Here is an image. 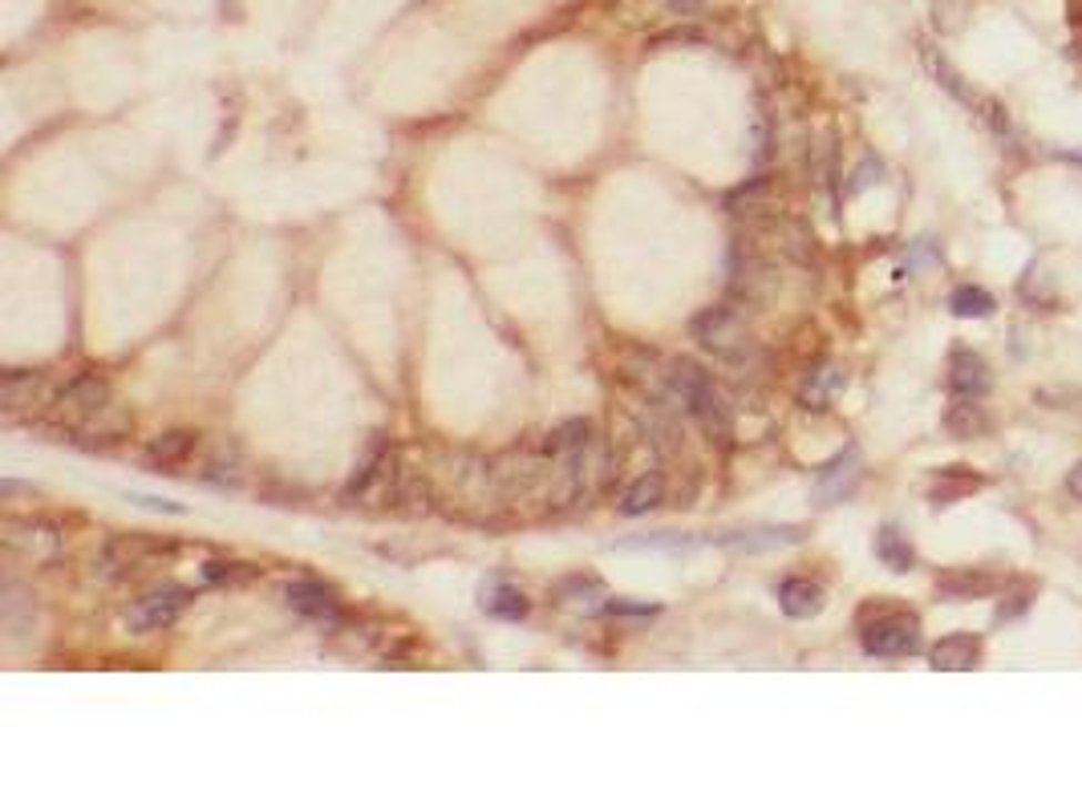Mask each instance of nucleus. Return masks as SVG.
Returning <instances> with one entry per match:
<instances>
[{
	"instance_id": "15",
	"label": "nucleus",
	"mask_w": 1082,
	"mask_h": 810,
	"mask_svg": "<svg viewBox=\"0 0 1082 810\" xmlns=\"http://www.w3.org/2000/svg\"><path fill=\"white\" fill-rule=\"evenodd\" d=\"M726 207L734 215H751V219L770 215V207H775V187H770V178H751V183H742L738 191H729Z\"/></svg>"
},
{
	"instance_id": "10",
	"label": "nucleus",
	"mask_w": 1082,
	"mask_h": 810,
	"mask_svg": "<svg viewBox=\"0 0 1082 810\" xmlns=\"http://www.w3.org/2000/svg\"><path fill=\"white\" fill-rule=\"evenodd\" d=\"M945 434L949 438H957V442H973V438H981V434H989V413H986V406L977 398H957V401H949V410H945Z\"/></svg>"
},
{
	"instance_id": "18",
	"label": "nucleus",
	"mask_w": 1082,
	"mask_h": 810,
	"mask_svg": "<svg viewBox=\"0 0 1082 810\" xmlns=\"http://www.w3.org/2000/svg\"><path fill=\"white\" fill-rule=\"evenodd\" d=\"M876 555H880V564L892 567V572H908V567L917 564L912 543H908L896 527H880V535H876Z\"/></svg>"
},
{
	"instance_id": "7",
	"label": "nucleus",
	"mask_w": 1082,
	"mask_h": 810,
	"mask_svg": "<svg viewBox=\"0 0 1082 810\" xmlns=\"http://www.w3.org/2000/svg\"><path fill=\"white\" fill-rule=\"evenodd\" d=\"M929 660L937 673H969L981 660V636L973 633H949L945 640L929 648Z\"/></svg>"
},
{
	"instance_id": "4",
	"label": "nucleus",
	"mask_w": 1082,
	"mask_h": 810,
	"mask_svg": "<svg viewBox=\"0 0 1082 810\" xmlns=\"http://www.w3.org/2000/svg\"><path fill=\"white\" fill-rule=\"evenodd\" d=\"M284 604L305 616V621L317 624H341V599L329 584H317V580H293L284 587Z\"/></svg>"
},
{
	"instance_id": "9",
	"label": "nucleus",
	"mask_w": 1082,
	"mask_h": 810,
	"mask_svg": "<svg viewBox=\"0 0 1082 810\" xmlns=\"http://www.w3.org/2000/svg\"><path fill=\"white\" fill-rule=\"evenodd\" d=\"M4 540L12 543V547H24V552L33 555H58L61 552V531L53 527V523H45V519H9L4 523Z\"/></svg>"
},
{
	"instance_id": "24",
	"label": "nucleus",
	"mask_w": 1082,
	"mask_h": 810,
	"mask_svg": "<svg viewBox=\"0 0 1082 810\" xmlns=\"http://www.w3.org/2000/svg\"><path fill=\"white\" fill-rule=\"evenodd\" d=\"M203 576H207V580H224V584H236V580H256V567H247V564H224V560H215V564L203 567Z\"/></svg>"
},
{
	"instance_id": "25",
	"label": "nucleus",
	"mask_w": 1082,
	"mask_h": 810,
	"mask_svg": "<svg viewBox=\"0 0 1082 810\" xmlns=\"http://www.w3.org/2000/svg\"><path fill=\"white\" fill-rule=\"evenodd\" d=\"M1030 596H1034V587H1030V584H1025V592H1018V596H1010V604H1001V612H998V624L1013 621V616H1022V612L1030 608Z\"/></svg>"
},
{
	"instance_id": "16",
	"label": "nucleus",
	"mask_w": 1082,
	"mask_h": 810,
	"mask_svg": "<svg viewBox=\"0 0 1082 810\" xmlns=\"http://www.w3.org/2000/svg\"><path fill=\"white\" fill-rule=\"evenodd\" d=\"M998 587V580L989 572H953V576L937 580V596L941 599H981Z\"/></svg>"
},
{
	"instance_id": "11",
	"label": "nucleus",
	"mask_w": 1082,
	"mask_h": 810,
	"mask_svg": "<svg viewBox=\"0 0 1082 810\" xmlns=\"http://www.w3.org/2000/svg\"><path fill=\"white\" fill-rule=\"evenodd\" d=\"M824 604L827 596L815 580H783V587H778V608L787 612L790 621H812L824 612Z\"/></svg>"
},
{
	"instance_id": "22",
	"label": "nucleus",
	"mask_w": 1082,
	"mask_h": 810,
	"mask_svg": "<svg viewBox=\"0 0 1082 810\" xmlns=\"http://www.w3.org/2000/svg\"><path fill=\"white\" fill-rule=\"evenodd\" d=\"M37 386H41V373L12 369V373H4V381H0V401H4L9 410H17V406H33Z\"/></svg>"
},
{
	"instance_id": "23",
	"label": "nucleus",
	"mask_w": 1082,
	"mask_h": 810,
	"mask_svg": "<svg viewBox=\"0 0 1082 810\" xmlns=\"http://www.w3.org/2000/svg\"><path fill=\"white\" fill-rule=\"evenodd\" d=\"M969 4L973 0H932V17H937V29H945V33H957L964 24V12H969Z\"/></svg>"
},
{
	"instance_id": "6",
	"label": "nucleus",
	"mask_w": 1082,
	"mask_h": 810,
	"mask_svg": "<svg viewBox=\"0 0 1082 810\" xmlns=\"http://www.w3.org/2000/svg\"><path fill=\"white\" fill-rule=\"evenodd\" d=\"M989 386H993V373H989L981 352L957 349L949 357V389H953L957 398H986Z\"/></svg>"
},
{
	"instance_id": "17",
	"label": "nucleus",
	"mask_w": 1082,
	"mask_h": 810,
	"mask_svg": "<svg viewBox=\"0 0 1082 810\" xmlns=\"http://www.w3.org/2000/svg\"><path fill=\"white\" fill-rule=\"evenodd\" d=\"M661 494H665V479L661 474H641V479L624 491V499H621V511L624 515H645V511H653V506L661 503Z\"/></svg>"
},
{
	"instance_id": "5",
	"label": "nucleus",
	"mask_w": 1082,
	"mask_h": 810,
	"mask_svg": "<svg viewBox=\"0 0 1082 810\" xmlns=\"http://www.w3.org/2000/svg\"><path fill=\"white\" fill-rule=\"evenodd\" d=\"M58 401L65 406V410L73 413H85V418H94V413H106L110 410V381L106 373H78L70 381V386L61 389Z\"/></svg>"
},
{
	"instance_id": "26",
	"label": "nucleus",
	"mask_w": 1082,
	"mask_h": 810,
	"mask_svg": "<svg viewBox=\"0 0 1082 810\" xmlns=\"http://www.w3.org/2000/svg\"><path fill=\"white\" fill-rule=\"evenodd\" d=\"M661 4H665L673 17H697V12L706 9V0H661Z\"/></svg>"
},
{
	"instance_id": "2",
	"label": "nucleus",
	"mask_w": 1082,
	"mask_h": 810,
	"mask_svg": "<svg viewBox=\"0 0 1082 810\" xmlns=\"http://www.w3.org/2000/svg\"><path fill=\"white\" fill-rule=\"evenodd\" d=\"M864 648L871 657H912L920 653V621L908 612H884L880 621L864 624Z\"/></svg>"
},
{
	"instance_id": "27",
	"label": "nucleus",
	"mask_w": 1082,
	"mask_h": 810,
	"mask_svg": "<svg viewBox=\"0 0 1082 810\" xmlns=\"http://www.w3.org/2000/svg\"><path fill=\"white\" fill-rule=\"evenodd\" d=\"M871 175H880V163H864V166H859V171H856V183H851V191L871 187V183H876V178H871Z\"/></svg>"
},
{
	"instance_id": "28",
	"label": "nucleus",
	"mask_w": 1082,
	"mask_h": 810,
	"mask_svg": "<svg viewBox=\"0 0 1082 810\" xmlns=\"http://www.w3.org/2000/svg\"><path fill=\"white\" fill-rule=\"evenodd\" d=\"M1066 486H1071L1074 499H1082V459L1071 466V474H1066Z\"/></svg>"
},
{
	"instance_id": "12",
	"label": "nucleus",
	"mask_w": 1082,
	"mask_h": 810,
	"mask_svg": "<svg viewBox=\"0 0 1082 810\" xmlns=\"http://www.w3.org/2000/svg\"><path fill=\"white\" fill-rule=\"evenodd\" d=\"M920 61H925V70L937 78V85H941L945 94H953L957 102H964V106H981V102H977V94L964 85L961 73H957V65H949V58H945L937 45H920Z\"/></svg>"
},
{
	"instance_id": "21",
	"label": "nucleus",
	"mask_w": 1082,
	"mask_h": 810,
	"mask_svg": "<svg viewBox=\"0 0 1082 810\" xmlns=\"http://www.w3.org/2000/svg\"><path fill=\"white\" fill-rule=\"evenodd\" d=\"M949 308H953V317H961V320H981V317H993L998 300H993V296H989L986 288H973V284H964V288H957V293H953Z\"/></svg>"
},
{
	"instance_id": "3",
	"label": "nucleus",
	"mask_w": 1082,
	"mask_h": 810,
	"mask_svg": "<svg viewBox=\"0 0 1082 810\" xmlns=\"http://www.w3.org/2000/svg\"><path fill=\"white\" fill-rule=\"evenodd\" d=\"M187 604H191L187 587H175V584L154 587L142 599H134V608L126 612V624L139 628V633H159V628H171L187 612Z\"/></svg>"
},
{
	"instance_id": "8",
	"label": "nucleus",
	"mask_w": 1082,
	"mask_h": 810,
	"mask_svg": "<svg viewBox=\"0 0 1082 810\" xmlns=\"http://www.w3.org/2000/svg\"><path fill=\"white\" fill-rule=\"evenodd\" d=\"M859 450H844L839 459H831L824 470H819V482H815V494H819V503L831 506L839 503L844 494H851V486L859 482Z\"/></svg>"
},
{
	"instance_id": "1",
	"label": "nucleus",
	"mask_w": 1082,
	"mask_h": 810,
	"mask_svg": "<svg viewBox=\"0 0 1082 810\" xmlns=\"http://www.w3.org/2000/svg\"><path fill=\"white\" fill-rule=\"evenodd\" d=\"M665 386H670V398L677 401V406H682V410L690 413L718 447H729V438H734V413H729L718 386H714V377H710L702 365L685 361V357L682 361H673L670 373H665Z\"/></svg>"
},
{
	"instance_id": "20",
	"label": "nucleus",
	"mask_w": 1082,
	"mask_h": 810,
	"mask_svg": "<svg viewBox=\"0 0 1082 810\" xmlns=\"http://www.w3.org/2000/svg\"><path fill=\"white\" fill-rule=\"evenodd\" d=\"M803 527H770V531H742L722 540L726 547H746V552H763V547H778V543H799Z\"/></svg>"
},
{
	"instance_id": "14",
	"label": "nucleus",
	"mask_w": 1082,
	"mask_h": 810,
	"mask_svg": "<svg viewBox=\"0 0 1082 810\" xmlns=\"http://www.w3.org/2000/svg\"><path fill=\"white\" fill-rule=\"evenodd\" d=\"M528 596L519 592V587L503 584V580H491V584H482V612H491V616H499V621H523L528 616Z\"/></svg>"
},
{
	"instance_id": "13",
	"label": "nucleus",
	"mask_w": 1082,
	"mask_h": 810,
	"mask_svg": "<svg viewBox=\"0 0 1082 810\" xmlns=\"http://www.w3.org/2000/svg\"><path fill=\"white\" fill-rule=\"evenodd\" d=\"M195 447H200V434H191V430H175V434L154 438L151 450H146V462H151V466H163V470H175V466H183L191 454H195Z\"/></svg>"
},
{
	"instance_id": "19",
	"label": "nucleus",
	"mask_w": 1082,
	"mask_h": 810,
	"mask_svg": "<svg viewBox=\"0 0 1082 810\" xmlns=\"http://www.w3.org/2000/svg\"><path fill=\"white\" fill-rule=\"evenodd\" d=\"M839 389H844V369L827 365V369H815V373L807 377V386H803V401H807L812 410H827V401L836 398Z\"/></svg>"
}]
</instances>
